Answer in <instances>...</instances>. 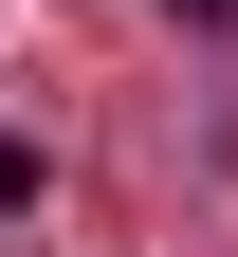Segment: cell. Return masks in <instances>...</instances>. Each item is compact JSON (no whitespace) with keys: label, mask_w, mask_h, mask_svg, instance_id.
<instances>
[{"label":"cell","mask_w":238,"mask_h":257,"mask_svg":"<svg viewBox=\"0 0 238 257\" xmlns=\"http://www.w3.org/2000/svg\"><path fill=\"white\" fill-rule=\"evenodd\" d=\"M183 19H201V37H238V0H183Z\"/></svg>","instance_id":"1"}]
</instances>
